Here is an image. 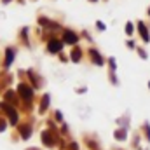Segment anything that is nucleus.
I'll return each instance as SVG.
<instances>
[{
	"instance_id": "1",
	"label": "nucleus",
	"mask_w": 150,
	"mask_h": 150,
	"mask_svg": "<svg viewBox=\"0 0 150 150\" xmlns=\"http://www.w3.org/2000/svg\"><path fill=\"white\" fill-rule=\"evenodd\" d=\"M19 93H21V96H23L26 101L32 98V89H30V87H26V86H19Z\"/></svg>"
},
{
	"instance_id": "2",
	"label": "nucleus",
	"mask_w": 150,
	"mask_h": 150,
	"mask_svg": "<svg viewBox=\"0 0 150 150\" xmlns=\"http://www.w3.org/2000/svg\"><path fill=\"white\" fill-rule=\"evenodd\" d=\"M2 108H4L5 112L9 113V117H11V122H12V124H16V120H18V117H16V112H14V110H12L9 105H2Z\"/></svg>"
},
{
	"instance_id": "3",
	"label": "nucleus",
	"mask_w": 150,
	"mask_h": 150,
	"mask_svg": "<svg viewBox=\"0 0 150 150\" xmlns=\"http://www.w3.org/2000/svg\"><path fill=\"white\" fill-rule=\"evenodd\" d=\"M79 38H77V35H75L74 32H70V30H67L65 32V42H68V44H75Z\"/></svg>"
},
{
	"instance_id": "4",
	"label": "nucleus",
	"mask_w": 150,
	"mask_h": 150,
	"mask_svg": "<svg viewBox=\"0 0 150 150\" xmlns=\"http://www.w3.org/2000/svg\"><path fill=\"white\" fill-rule=\"evenodd\" d=\"M61 49V42H58V40H51L49 42V51L51 52H56V51H59Z\"/></svg>"
},
{
	"instance_id": "5",
	"label": "nucleus",
	"mask_w": 150,
	"mask_h": 150,
	"mask_svg": "<svg viewBox=\"0 0 150 150\" xmlns=\"http://www.w3.org/2000/svg\"><path fill=\"white\" fill-rule=\"evenodd\" d=\"M91 56H93V59H94V61H96L98 65H103V59H101V58L98 56V52H96V51H91Z\"/></svg>"
},
{
	"instance_id": "6",
	"label": "nucleus",
	"mask_w": 150,
	"mask_h": 150,
	"mask_svg": "<svg viewBox=\"0 0 150 150\" xmlns=\"http://www.w3.org/2000/svg\"><path fill=\"white\" fill-rule=\"evenodd\" d=\"M140 33H142V37L145 38V40H149V32H147V28L143 25H140Z\"/></svg>"
},
{
	"instance_id": "7",
	"label": "nucleus",
	"mask_w": 150,
	"mask_h": 150,
	"mask_svg": "<svg viewBox=\"0 0 150 150\" xmlns=\"http://www.w3.org/2000/svg\"><path fill=\"white\" fill-rule=\"evenodd\" d=\"M12 58H14V54H12V51L9 49V51H7V65H11V61H12Z\"/></svg>"
},
{
	"instance_id": "8",
	"label": "nucleus",
	"mask_w": 150,
	"mask_h": 150,
	"mask_svg": "<svg viewBox=\"0 0 150 150\" xmlns=\"http://www.w3.org/2000/svg\"><path fill=\"white\" fill-rule=\"evenodd\" d=\"M21 131H23V138H28L30 136V129L28 127H21Z\"/></svg>"
},
{
	"instance_id": "9",
	"label": "nucleus",
	"mask_w": 150,
	"mask_h": 150,
	"mask_svg": "<svg viewBox=\"0 0 150 150\" xmlns=\"http://www.w3.org/2000/svg\"><path fill=\"white\" fill-rule=\"evenodd\" d=\"M72 58H74V59H79V51H74V54H72Z\"/></svg>"
},
{
	"instance_id": "10",
	"label": "nucleus",
	"mask_w": 150,
	"mask_h": 150,
	"mask_svg": "<svg viewBox=\"0 0 150 150\" xmlns=\"http://www.w3.org/2000/svg\"><path fill=\"white\" fill-rule=\"evenodd\" d=\"M126 32H127V33H131V32H133V26H131V25H127V28H126Z\"/></svg>"
},
{
	"instance_id": "11",
	"label": "nucleus",
	"mask_w": 150,
	"mask_h": 150,
	"mask_svg": "<svg viewBox=\"0 0 150 150\" xmlns=\"http://www.w3.org/2000/svg\"><path fill=\"white\" fill-rule=\"evenodd\" d=\"M5 2H7V0H5Z\"/></svg>"
}]
</instances>
